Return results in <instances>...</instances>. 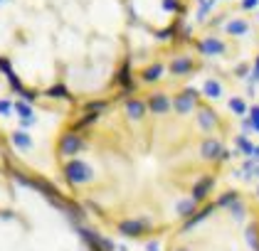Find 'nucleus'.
<instances>
[{"label":"nucleus","instance_id":"obj_1","mask_svg":"<svg viewBox=\"0 0 259 251\" xmlns=\"http://www.w3.org/2000/svg\"><path fill=\"white\" fill-rule=\"evenodd\" d=\"M165 251H259V205L237 192L210 197L170 232Z\"/></svg>","mask_w":259,"mask_h":251}]
</instances>
